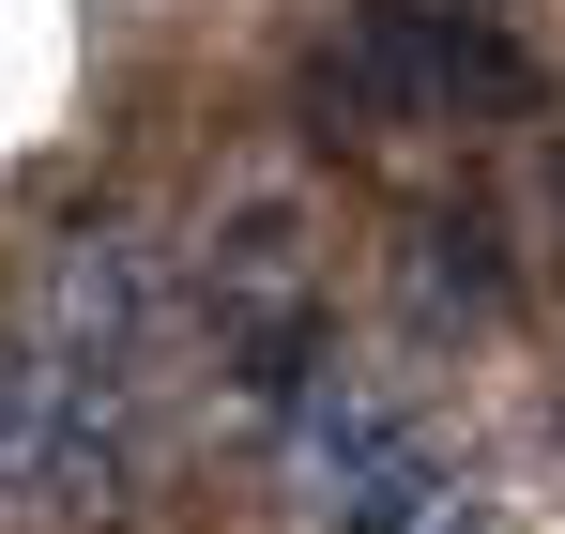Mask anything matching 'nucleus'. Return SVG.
<instances>
[{"instance_id":"f257e3e1","label":"nucleus","mask_w":565,"mask_h":534,"mask_svg":"<svg viewBox=\"0 0 565 534\" xmlns=\"http://www.w3.org/2000/svg\"><path fill=\"white\" fill-rule=\"evenodd\" d=\"M535 46L489 0H352L337 46L306 62V138H413V122H535Z\"/></svg>"},{"instance_id":"f03ea898","label":"nucleus","mask_w":565,"mask_h":534,"mask_svg":"<svg viewBox=\"0 0 565 534\" xmlns=\"http://www.w3.org/2000/svg\"><path fill=\"white\" fill-rule=\"evenodd\" d=\"M397 275H413V321H504L520 306V229L489 199H444V214H413Z\"/></svg>"}]
</instances>
